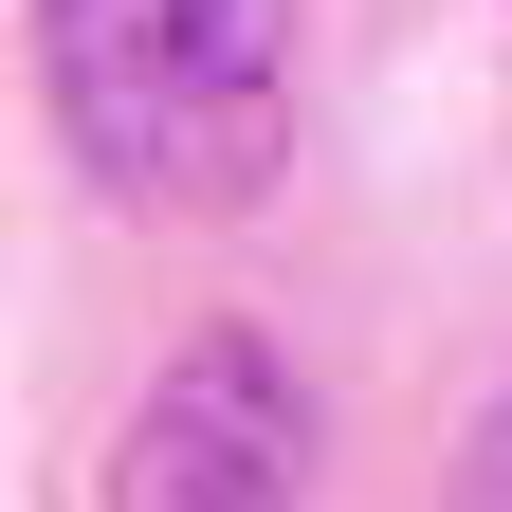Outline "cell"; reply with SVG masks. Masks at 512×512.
<instances>
[{
	"instance_id": "1",
	"label": "cell",
	"mask_w": 512,
	"mask_h": 512,
	"mask_svg": "<svg viewBox=\"0 0 512 512\" xmlns=\"http://www.w3.org/2000/svg\"><path fill=\"white\" fill-rule=\"evenodd\" d=\"M37 92L92 202L238 220L293 165V0H37Z\"/></svg>"
},
{
	"instance_id": "2",
	"label": "cell",
	"mask_w": 512,
	"mask_h": 512,
	"mask_svg": "<svg viewBox=\"0 0 512 512\" xmlns=\"http://www.w3.org/2000/svg\"><path fill=\"white\" fill-rule=\"evenodd\" d=\"M110 512H311V384L275 330H202L110 439Z\"/></svg>"
},
{
	"instance_id": "3",
	"label": "cell",
	"mask_w": 512,
	"mask_h": 512,
	"mask_svg": "<svg viewBox=\"0 0 512 512\" xmlns=\"http://www.w3.org/2000/svg\"><path fill=\"white\" fill-rule=\"evenodd\" d=\"M439 512H512V403L458 439V476H439Z\"/></svg>"
}]
</instances>
